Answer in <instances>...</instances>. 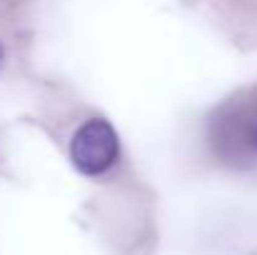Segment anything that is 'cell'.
<instances>
[{
	"label": "cell",
	"mask_w": 257,
	"mask_h": 255,
	"mask_svg": "<svg viewBox=\"0 0 257 255\" xmlns=\"http://www.w3.org/2000/svg\"><path fill=\"white\" fill-rule=\"evenodd\" d=\"M207 140L222 163L240 168L257 163V85L215 108L207 123Z\"/></svg>",
	"instance_id": "cell-1"
},
{
	"label": "cell",
	"mask_w": 257,
	"mask_h": 255,
	"mask_svg": "<svg viewBox=\"0 0 257 255\" xmlns=\"http://www.w3.org/2000/svg\"><path fill=\"white\" fill-rule=\"evenodd\" d=\"M117 155H120V138H117L115 128L102 118L85 120L70 140L73 165L83 175L107 173L115 165Z\"/></svg>",
	"instance_id": "cell-2"
},
{
	"label": "cell",
	"mask_w": 257,
	"mask_h": 255,
	"mask_svg": "<svg viewBox=\"0 0 257 255\" xmlns=\"http://www.w3.org/2000/svg\"><path fill=\"white\" fill-rule=\"evenodd\" d=\"M0 58H3V48H0Z\"/></svg>",
	"instance_id": "cell-3"
}]
</instances>
